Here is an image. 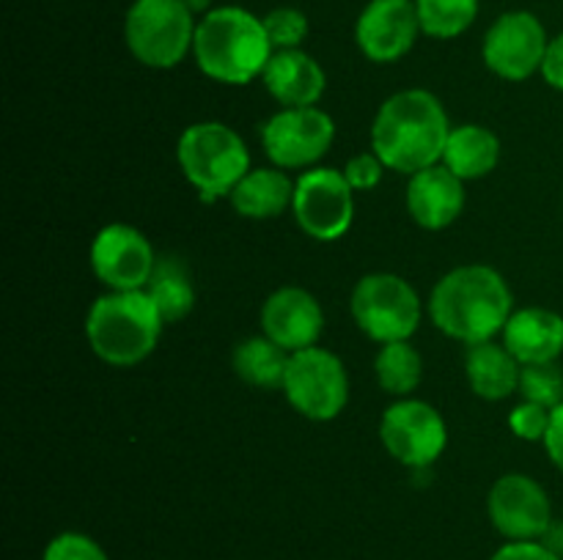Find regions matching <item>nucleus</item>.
<instances>
[{
	"label": "nucleus",
	"instance_id": "nucleus-24",
	"mask_svg": "<svg viewBox=\"0 0 563 560\" xmlns=\"http://www.w3.org/2000/svg\"><path fill=\"white\" fill-rule=\"evenodd\" d=\"M146 294L152 296L157 311L163 313L165 324L185 318L196 305V289H192L190 272H187L179 258H157Z\"/></svg>",
	"mask_w": 563,
	"mask_h": 560
},
{
	"label": "nucleus",
	"instance_id": "nucleus-6",
	"mask_svg": "<svg viewBox=\"0 0 563 560\" xmlns=\"http://www.w3.org/2000/svg\"><path fill=\"white\" fill-rule=\"evenodd\" d=\"M196 27V14L181 0H135L126 11L124 38L143 66L170 69L192 53Z\"/></svg>",
	"mask_w": 563,
	"mask_h": 560
},
{
	"label": "nucleus",
	"instance_id": "nucleus-36",
	"mask_svg": "<svg viewBox=\"0 0 563 560\" xmlns=\"http://www.w3.org/2000/svg\"><path fill=\"white\" fill-rule=\"evenodd\" d=\"M181 3H185L187 9L192 11V14H203V11L209 9V3H212V0H181Z\"/></svg>",
	"mask_w": 563,
	"mask_h": 560
},
{
	"label": "nucleus",
	"instance_id": "nucleus-29",
	"mask_svg": "<svg viewBox=\"0 0 563 560\" xmlns=\"http://www.w3.org/2000/svg\"><path fill=\"white\" fill-rule=\"evenodd\" d=\"M550 417H553V410L542 404H533V401H522L511 410L509 426L511 432L520 439H528V443H544L550 428Z\"/></svg>",
	"mask_w": 563,
	"mask_h": 560
},
{
	"label": "nucleus",
	"instance_id": "nucleus-7",
	"mask_svg": "<svg viewBox=\"0 0 563 560\" xmlns=\"http://www.w3.org/2000/svg\"><path fill=\"white\" fill-rule=\"evenodd\" d=\"M350 311L357 327L377 344L410 340L421 324L418 291L394 272H372L357 280Z\"/></svg>",
	"mask_w": 563,
	"mask_h": 560
},
{
	"label": "nucleus",
	"instance_id": "nucleus-32",
	"mask_svg": "<svg viewBox=\"0 0 563 560\" xmlns=\"http://www.w3.org/2000/svg\"><path fill=\"white\" fill-rule=\"evenodd\" d=\"M489 560H563L542 541H509L498 549Z\"/></svg>",
	"mask_w": 563,
	"mask_h": 560
},
{
	"label": "nucleus",
	"instance_id": "nucleus-35",
	"mask_svg": "<svg viewBox=\"0 0 563 560\" xmlns=\"http://www.w3.org/2000/svg\"><path fill=\"white\" fill-rule=\"evenodd\" d=\"M542 544L548 549H553V552L559 555V558H563V522H555L553 519V525H550L548 533H544V536H542Z\"/></svg>",
	"mask_w": 563,
	"mask_h": 560
},
{
	"label": "nucleus",
	"instance_id": "nucleus-26",
	"mask_svg": "<svg viewBox=\"0 0 563 560\" xmlns=\"http://www.w3.org/2000/svg\"><path fill=\"white\" fill-rule=\"evenodd\" d=\"M421 31L432 38H454L473 25L478 0H416Z\"/></svg>",
	"mask_w": 563,
	"mask_h": 560
},
{
	"label": "nucleus",
	"instance_id": "nucleus-10",
	"mask_svg": "<svg viewBox=\"0 0 563 560\" xmlns=\"http://www.w3.org/2000/svg\"><path fill=\"white\" fill-rule=\"evenodd\" d=\"M379 439L399 464L423 470L443 456L449 445V428L443 415L427 401L401 399L385 410L379 423Z\"/></svg>",
	"mask_w": 563,
	"mask_h": 560
},
{
	"label": "nucleus",
	"instance_id": "nucleus-14",
	"mask_svg": "<svg viewBox=\"0 0 563 560\" xmlns=\"http://www.w3.org/2000/svg\"><path fill=\"white\" fill-rule=\"evenodd\" d=\"M157 256L146 236L126 223H110L93 236L91 269L110 291H141L152 280Z\"/></svg>",
	"mask_w": 563,
	"mask_h": 560
},
{
	"label": "nucleus",
	"instance_id": "nucleus-4",
	"mask_svg": "<svg viewBox=\"0 0 563 560\" xmlns=\"http://www.w3.org/2000/svg\"><path fill=\"white\" fill-rule=\"evenodd\" d=\"M165 318L146 289L108 291L86 316V335L93 355L115 368H130L146 360L159 344Z\"/></svg>",
	"mask_w": 563,
	"mask_h": 560
},
{
	"label": "nucleus",
	"instance_id": "nucleus-15",
	"mask_svg": "<svg viewBox=\"0 0 563 560\" xmlns=\"http://www.w3.org/2000/svg\"><path fill=\"white\" fill-rule=\"evenodd\" d=\"M421 20L416 0H372L357 16L355 38L361 53L374 64H394L416 44Z\"/></svg>",
	"mask_w": 563,
	"mask_h": 560
},
{
	"label": "nucleus",
	"instance_id": "nucleus-2",
	"mask_svg": "<svg viewBox=\"0 0 563 560\" xmlns=\"http://www.w3.org/2000/svg\"><path fill=\"white\" fill-rule=\"evenodd\" d=\"M509 283L504 275L484 264H465L451 269L429 296V316L449 338L473 346L504 333L511 318Z\"/></svg>",
	"mask_w": 563,
	"mask_h": 560
},
{
	"label": "nucleus",
	"instance_id": "nucleus-9",
	"mask_svg": "<svg viewBox=\"0 0 563 560\" xmlns=\"http://www.w3.org/2000/svg\"><path fill=\"white\" fill-rule=\"evenodd\" d=\"M297 225L319 242H335L355 220V190L344 170L313 168L295 181L291 201Z\"/></svg>",
	"mask_w": 563,
	"mask_h": 560
},
{
	"label": "nucleus",
	"instance_id": "nucleus-16",
	"mask_svg": "<svg viewBox=\"0 0 563 560\" xmlns=\"http://www.w3.org/2000/svg\"><path fill=\"white\" fill-rule=\"evenodd\" d=\"M322 327V305L311 291L300 289V285H284V289L273 291L262 307L264 335L284 346L289 355L317 346Z\"/></svg>",
	"mask_w": 563,
	"mask_h": 560
},
{
	"label": "nucleus",
	"instance_id": "nucleus-30",
	"mask_svg": "<svg viewBox=\"0 0 563 560\" xmlns=\"http://www.w3.org/2000/svg\"><path fill=\"white\" fill-rule=\"evenodd\" d=\"M42 560H108L104 549L82 533H60L44 549Z\"/></svg>",
	"mask_w": 563,
	"mask_h": 560
},
{
	"label": "nucleus",
	"instance_id": "nucleus-13",
	"mask_svg": "<svg viewBox=\"0 0 563 560\" xmlns=\"http://www.w3.org/2000/svg\"><path fill=\"white\" fill-rule=\"evenodd\" d=\"M489 519L495 530L509 541H542L553 525V505L539 481L522 472L498 478L489 489Z\"/></svg>",
	"mask_w": 563,
	"mask_h": 560
},
{
	"label": "nucleus",
	"instance_id": "nucleus-20",
	"mask_svg": "<svg viewBox=\"0 0 563 560\" xmlns=\"http://www.w3.org/2000/svg\"><path fill=\"white\" fill-rule=\"evenodd\" d=\"M520 360L495 340L467 346L465 373L473 393L487 401H504L520 388Z\"/></svg>",
	"mask_w": 563,
	"mask_h": 560
},
{
	"label": "nucleus",
	"instance_id": "nucleus-8",
	"mask_svg": "<svg viewBox=\"0 0 563 560\" xmlns=\"http://www.w3.org/2000/svg\"><path fill=\"white\" fill-rule=\"evenodd\" d=\"M280 390L302 417L324 423L344 412L350 401V377L333 351L311 346L289 357Z\"/></svg>",
	"mask_w": 563,
	"mask_h": 560
},
{
	"label": "nucleus",
	"instance_id": "nucleus-28",
	"mask_svg": "<svg viewBox=\"0 0 563 560\" xmlns=\"http://www.w3.org/2000/svg\"><path fill=\"white\" fill-rule=\"evenodd\" d=\"M264 31L273 49H300L302 38L308 36V16L300 9L280 5L264 16Z\"/></svg>",
	"mask_w": 563,
	"mask_h": 560
},
{
	"label": "nucleus",
	"instance_id": "nucleus-22",
	"mask_svg": "<svg viewBox=\"0 0 563 560\" xmlns=\"http://www.w3.org/2000/svg\"><path fill=\"white\" fill-rule=\"evenodd\" d=\"M500 163V141L482 124H462L451 130L445 143L443 165L462 181L489 176Z\"/></svg>",
	"mask_w": 563,
	"mask_h": 560
},
{
	"label": "nucleus",
	"instance_id": "nucleus-17",
	"mask_svg": "<svg viewBox=\"0 0 563 560\" xmlns=\"http://www.w3.org/2000/svg\"><path fill=\"white\" fill-rule=\"evenodd\" d=\"M465 209V181L451 173L443 163L410 176L407 212L421 228H449Z\"/></svg>",
	"mask_w": 563,
	"mask_h": 560
},
{
	"label": "nucleus",
	"instance_id": "nucleus-23",
	"mask_svg": "<svg viewBox=\"0 0 563 560\" xmlns=\"http://www.w3.org/2000/svg\"><path fill=\"white\" fill-rule=\"evenodd\" d=\"M289 357V351L275 344V340H269L267 335H253V338L234 346L231 366H234V373L242 382L253 384V388L273 390L284 388Z\"/></svg>",
	"mask_w": 563,
	"mask_h": 560
},
{
	"label": "nucleus",
	"instance_id": "nucleus-12",
	"mask_svg": "<svg viewBox=\"0 0 563 560\" xmlns=\"http://www.w3.org/2000/svg\"><path fill=\"white\" fill-rule=\"evenodd\" d=\"M548 44L550 38L539 16L531 11H509L500 14L484 36V64L504 80H528L542 71Z\"/></svg>",
	"mask_w": 563,
	"mask_h": 560
},
{
	"label": "nucleus",
	"instance_id": "nucleus-25",
	"mask_svg": "<svg viewBox=\"0 0 563 560\" xmlns=\"http://www.w3.org/2000/svg\"><path fill=\"white\" fill-rule=\"evenodd\" d=\"M374 373L385 393L410 395L421 384L423 360L410 340H394V344H383V349L377 351Z\"/></svg>",
	"mask_w": 563,
	"mask_h": 560
},
{
	"label": "nucleus",
	"instance_id": "nucleus-3",
	"mask_svg": "<svg viewBox=\"0 0 563 560\" xmlns=\"http://www.w3.org/2000/svg\"><path fill=\"white\" fill-rule=\"evenodd\" d=\"M273 53L264 20L240 5L207 11L192 38L198 69L225 86H245L262 77Z\"/></svg>",
	"mask_w": 563,
	"mask_h": 560
},
{
	"label": "nucleus",
	"instance_id": "nucleus-27",
	"mask_svg": "<svg viewBox=\"0 0 563 560\" xmlns=\"http://www.w3.org/2000/svg\"><path fill=\"white\" fill-rule=\"evenodd\" d=\"M517 393L522 395V401H533V404L555 410L563 404V371L555 362L522 366Z\"/></svg>",
	"mask_w": 563,
	"mask_h": 560
},
{
	"label": "nucleus",
	"instance_id": "nucleus-11",
	"mask_svg": "<svg viewBox=\"0 0 563 560\" xmlns=\"http://www.w3.org/2000/svg\"><path fill=\"white\" fill-rule=\"evenodd\" d=\"M335 141V121L324 110L284 108L262 126V143L275 168H308L328 154Z\"/></svg>",
	"mask_w": 563,
	"mask_h": 560
},
{
	"label": "nucleus",
	"instance_id": "nucleus-1",
	"mask_svg": "<svg viewBox=\"0 0 563 560\" xmlns=\"http://www.w3.org/2000/svg\"><path fill=\"white\" fill-rule=\"evenodd\" d=\"M451 124L443 102L432 91L407 88L394 93L377 110L372 126V152L385 168L418 173L443 163Z\"/></svg>",
	"mask_w": 563,
	"mask_h": 560
},
{
	"label": "nucleus",
	"instance_id": "nucleus-31",
	"mask_svg": "<svg viewBox=\"0 0 563 560\" xmlns=\"http://www.w3.org/2000/svg\"><path fill=\"white\" fill-rule=\"evenodd\" d=\"M383 173L385 163L374 152L357 154V157H352L344 168V176L352 184V190H374V187L383 181Z\"/></svg>",
	"mask_w": 563,
	"mask_h": 560
},
{
	"label": "nucleus",
	"instance_id": "nucleus-18",
	"mask_svg": "<svg viewBox=\"0 0 563 560\" xmlns=\"http://www.w3.org/2000/svg\"><path fill=\"white\" fill-rule=\"evenodd\" d=\"M504 346L520 366L555 362L563 355V316L548 307H522L504 327Z\"/></svg>",
	"mask_w": 563,
	"mask_h": 560
},
{
	"label": "nucleus",
	"instance_id": "nucleus-5",
	"mask_svg": "<svg viewBox=\"0 0 563 560\" xmlns=\"http://www.w3.org/2000/svg\"><path fill=\"white\" fill-rule=\"evenodd\" d=\"M176 159L185 179L203 198L231 195L251 170V152L245 141L220 121H201L181 132Z\"/></svg>",
	"mask_w": 563,
	"mask_h": 560
},
{
	"label": "nucleus",
	"instance_id": "nucleus-34",
	"mask_svg": "<svg viewBox=\"0 0 563 560\" xmlns=\"http://www.w3.org/2000/svg\"><path fill=\"white\" fill-rule=\"evenodd\" d=\"M544 448H548L550 461L563 472V404L555 406L553 417H550L548 437H544Z\"/></svg>",
	"mask_w": 563,
	"mask_h": 560
},
{
	"label": "nucleus",
	"instance_id": "nucleus-33",
	"mask_svg": "<svg viewBox=\"0 0 563 560\" xmlns=\"http://www.w3.org/2000/svg\"><path fill=\"white\" fill-rule=\"evenodd\" d=\"M542 77L550 88L563 91V33L550 38L548 53H544L542 60Z\"/></svg>",
	"mask_w": 563,
	"mask_h": 560
},
{
	"label": "nucleus",
	"instance_id": "nucleus-19",
	"mask_svg": "<svg viewBox=\"0 0 563 560\" xmlns=\"http://www.w3.org/2000/svg\"><path fill=\"white\" fill-rule=\"evenodd\" d=\"M262 77L284 108H313L328 86L322 66L302 49H275Z\"/></svg>",
	"mask_w": 563,
	"mask_h": 560
},
{
	"label": "nucleus",
	"instance_id": "nucleus-21",
	"mask_svg": "<svg viewBox=\"0 0 563 560\" xmlns=\"http://www.w3.org/2000/svg\"><path fill=\"white\" fill-rule=\"evenodd\" d=\"M231 206L247 220H269L284 214L295 201V181L284 168H253L231 190Z\"/></svg>",
	"mask_w": 563,
	"mask_h": 560
}]
</instances>
